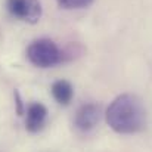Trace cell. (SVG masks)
Instances as JSON below:
<instances>
[{
  "label": "cell",
  "mask_w": 152,
  "mask_h": 152,
  "mask_svg": "<svg viewBox=\"0 0 152 152\" xmlns=\"http://www.w3.org/2000/svg\"><path fill=\"white\" fill-rule=\"evenodd\" d=\"M106 123L120 134L139 133L146 126V109L137 96L121 95L108 106Z\"/></svg>",
  "instance_id": "cell-1"
},
{
  "label": "cell",
  "mask_w": 152,
  "mask_h": 152,
  "mask_svg": "<svg viewBox=\"0 0 152 152\" xmlns=\"http://www.w3.org/2000/svg\"><path fill=\"white\" fill-rule=\"evenodd\" d=\"M27 56L33 65L40 66V68L53 66L59 64L62 59L61 50L49 39H40V40L33 42L27 49Z\"/></svg>",
  "instance_id": "cell-2"
},
{
  "label": "cell",
  "mask_w": 152,
  "mask_h": 152,
  "mask_svg": "<svg viewBox=\"0 0 152 152\" xmlns=\"http://www.w3.org/2000/svg\"><path fill=\"white\" fill-rule=\"evenodd\" d=\"M6 6L10 15L30 24H36L42 16V4L39 0H7Z\"/></svg>",
  "instance_id": "cell-3"
},
{
  "label": "cell",
  "mask_w": 152,
  "mask_h": 152,
  "mask_svg": "<svg viewBox=\"0 0 152 152\" xmlns=\"http://www.w3.org/2000/svg\"><path fill=\"white\" fill-rule=\"evenodd\" d=\"M101 120V106L95 103H87L83 105L75 115V127L81 132H89L92 130Z\"/></svg>",
  "instance_id": "cell-4"
},
{
  "label": "cell",
  "mask_w": 152,
  "mask_h": 152,
  "mask_svg": "<svg viewBox=\"0 0 152 152\" xmlns=\"http://www.w3.org/2000/svg\"><path fill=\"white\" fill-rule=\"evenodd\" d=\"M48 118V109L42 103H31L27 109V120H25V127L28 132L36 133L39 132Z\"/></svg>",
  "instance_id": "cell-5"
},
{
  "label": "cell",
  "mask_w": 152,
  "mask_h": 152,
  "mask_svg": "<svg viewBox=\"0 0 152 152\" xmlns=\"http://www.w3.org/2000/svg\"><path fill=\"white\" fill-rule=\"evenodd\" d=\"M52 95H53L55 101L58 102V103L66 105V103L71 102L72 95H74L72 86L68 81H65V80H59V81L53 83V86H52Z\"/></svg>",
  "instance_id": "cell-6"
},
{
  "label": "cell",
  "mask_w": 152,
  "mask_h": 152,
  "mask_svg": "<svg viewBox=\"0 0 152 152\" xmlns=\"http://www.w3.org/2000/svg\"><path fill=\"white\" fill-rule=\"evenodd\" d=\"M59 3L61 7L65 9H80V7H86L89 6L93 0H56Z\"/></svg>",
  "instance_id": "cell-7"
},
{
  "label": "cell",
  "mask_w": 152,
  "mask_h": 152,
  "mask_svg": "<svg viewBox=\"0 0 152 152\" xmlns=\"http://www.w3.org/2000/svg\"><path fill=\"white\" fill-rule=\"evenodd\" d=\"M15 98H16V103H18V115H22V102H21L18 92H15Z\"/></svg>",
  "instance_id": "cell-8"
}]
</instances>
